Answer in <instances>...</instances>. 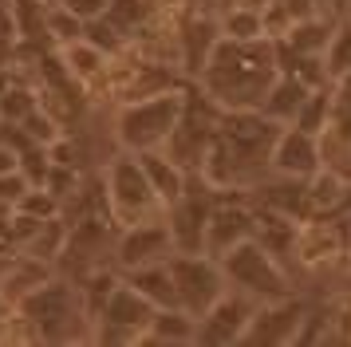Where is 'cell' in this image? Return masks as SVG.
I'll use <instances>...</instances> for the list:
<instances>
[{
    "mask_svg": "<svg viewBox=\"0 0 351 347\" xmlns=\"http://www.w3.org/2000/svg\"><path fill=\"white\" fill-rule=\"evenodd\" d=\"M99 202H103V213H107L119 229L166 213L162 202H158V193H154V186H150V178H146L143 166H138V158L127 154V150H114V158L103 162Z\"/></svg>",
    "mask_w": 351,
    "mask_h": 347,
    "instance_id": "cell-5",
    "label": "cell"
},
{
    "mask_svg": "<svg viewBox=\"0 0 351 347\" xmlns=\"http://www.w3.org/2000/svg\"><path fill=\"white\" fill-rule=\"evenodd\" d=\"M36 107H40V91L24 87V83H8L0 91V123H24Z\"/></svg>",
    "mask_w": 351,
    "mask_h": 347,
    "instance_id": "cell-25",
    "label": "cell"
},
{
    "mask_svg": "<svg viewBox=\"0 0 351 347\" xmlns=\"http://www.w3.org/2000/svg\"><path fill=\"white\" fill-rule=\"evenodd\" d=\"M276 71L280 63H276L272 36H256V40L221 36L206 56L202 71L193 75V87H202L221 110H256Z\"/></svg>",
    "mask_w": 351,
    "mask_h": 347,
    "instance_id": "cell-2",
    "label": "cell"
},
{
    "mask_svg": "<svg viewBox=\"0 0 351 347\" xmlns=\"http://www.w3.org/2000/svg\"><path fill=\"white\" fill-rule=\"evenodd\" d=\"M217 193H221V189H213L202 174H190L186 193H182L174 205H166L162 217L170 225L174 252H206V225H209V213H213Z\"/></svg>",
    "mask_w": 351,
    "mask_h": 347,
    "instance_id": "cell-10",
    "label": "cell"
},
{
    "mask_svg": "<svg viewBox=\"0 0 351 347\" xmlns=\"http://www.w3.org/2000/svg\"><path fill=\"white\" fill-rule=\"evenodd\" d=\"M143 344H197V320L182 308H154Z\"/></svg>",
    "mask_w": 351,
    "mask_h": 347,
    "instance_id": "cell-21",
    "label": "cell"
},
{
    "mask_svg": "<svg viewBox=\"0 0 351 347\" xmlns=\"http://www.w3.org/2000/svg\"><path fill=\"white\" fill-rule=\"evenodd\" d=\"M253 233H256V213H253L249 193H237V198L217 193L213 213H209V225H206V252L209 256H221L233 245L249 241Z\"/></svg>",
    "mask_w": 351,
    "mask_h": 347,
    "instance_id": "cell-15",
    "label": "cell"
},
{
    "mask_svg": "<svg viewBox=\"0 0 351 347\" xmlns=\"http://www.w3.org/2000/svg\"><path fill=\"white\" fill-rule=\"evenodd\" d=\"M186 103V87H170V91L146 95V99H127L114 107L111 119V139L119 150L127 154H143V150H162L178 126Z\"/></svg>",
    "mask_w": 351,
    "mask_h": 347,
    "instance_id": "cell-4",
    "label": "cell"
},
{
    "mask_svg": "<svg viewBox=\"0 0 351 347\" xmlns=\"http://www.w3.org/2000/svg\"><path fill=\"white\" fill-rule=\"evenodd\" d=\"M217 261H221L225 284H229L233 292H241V296L256 300V304H265V300H280V296H292V292H296V276H292V268H288L272 249H265L256 237L233 245V249L221 252Z\"/></svg>",
    "mask_w": 351,
    "mask_h": 347,
    "instance_id": "cell-6",
    "label": "cell"
},
{
    "mask_svg": "<svg viewBox=\"0 0 351 347\" xmlns=\"http://www.w3.org/2000/svg\"><path fill=\"white\" fill-rule=\"evenodd\" d=\"M304 312H308V304L296 292L292 296H280V300H265V304H256L253 320L245 324L241 344H253V347L296 344L300 339V328H304Z\"/></svg>",
    "mask_w": 351,
    "mask_h": 347,
    "instance_id": "cell-13",
    "label": "cell"
},
{
    "mask_svg": "<svg viewBox=\"0 0 351 347\" xmlns=\"http://www.w3.org/2000/svg\"><path fill=\"white\" fill-rule=\"evenodd\" d=\"M348 8H351V0H328V12L332 16H348Z\"/></svg>",
    "mask_w": 351,
    "mask_h": 347,
    "instance_id": "cell-29",
    "label": "cell"
},
{
    "mask_svg": "<svg viewBox=\"0 0 351 347\" xmlns=\"http://www.w3.org/2000/svg\"><path fill=\"white\" fill-rule=\"evenodd\" d=\"M111 60L114 56H107V51H103L99 44H91L87 36H75V40L60 44V63H64L67 79L80 83V87H95V83H103L107 71H111Z\"/></svg>",
    "mask_w": 351,
    "mask_h": 347,
    "instance_id": "cell-18",
    "label": "cell"
},
{
    "mask_svg": "<svg viewBox=\"0 0 351 347\" xmlns=\"http://www.w3.org/2000/svg\"><path fill=\"white\" fill-rule=\"evenodd\" d=\"M166 272L174 280V300L182 312H190L193 320L202 315L225 296V272H221V261L209 256V252H174L166 261Z\"/></svg>",
    "mask_w": 351,
    "mask_h": 347,
    "instance_id": "cell-9",
    "label": "cell"
},
{
    "mask_svg": "<svg viewBox=\"0 0 351 347\" xmlns=\"http://www.w3.org/2000/svg\"><path fill=\"white\" fill-rule=\"evenodd\" d=\"M16 312L24 315L36 339H48V344L91 339V312L71 276H44L16 300Z\"/></svg>",
    "mask_w": 351,
    "mask_h": 347,
    "instance_id": "cell-3",
    "label": "cell"
},
{
    "mask_svg": "<svg viewBox=\"0 0 351 347\" xmlns=\"http://www.w3.org/2000/svg\"><path fill=\"white\" fill-rule=\"evenodd\" d=\"M20 170V150H12L8 142H0V174Z\"/></svg>",
    "mask_w": 351,
    "mask_h": 347,
    "instance_id": "cell-27",
    "label": "cell"
},
{
    "mask_svg": "<svg viewBox=\"0 0 351 347\" xmlns=\"http://www.w3.org/2000/svg\"><path fill=\"white\" fill-rule=\"evenodd\" d=\"M348 256V237L343 225L328 217H304L296 221L292 233V249H288V265L304 268V272H328Z\"/></svg>",
    "mask_w": 351,
    "mask_h": 347,
    "instance_id": "cell-11",
    "label": "cell"
},
{
    "mask_svg": "<svg viewBox=\"0 0 351 347\" xmlns=\"http://www.w3.org/2000/svg\"><path fill=\"white\" fill-rule=\"evenodd\" d=\"M253 312H256V300L241 296L233 288H225V296L197 320V344H209V347L241 344L245 324L253 320Z\"/></svg>",
    "mask_w": 351,
    "mask_h": 347,
    "instance_id": "cell-16",
    "label": "cell"
},
{
    "mask_svg": "<svg viewBox=\"0 0 351 347\" xmlns=\"http://www.w3.org/2000/svg\"><path fill=\"white\" fill-rule=\"evenodd\" d=\"M12 312H16V304L0 292V331H4V324H8V315H12Z\"/></svg>",
    "mask_w": 351,
    "mask_h": 347,
    "instance_id": "cell-28",
    "label": "cell"
},
{
    "mask_svg": "<svg viewBox=\"0 0 351 347\" xmlns=\"http://www.w3.org/2000/svg\"><path fill=\"white\" fill-rule=\"evenodd\" d=\"M308 91H312V83H304L296 71H276V79L269 83V91H265L256 110L265 119H272L276 126H292L304 107V99H308Z\"/></svg>",
    "mask_w": 351,
    "mask_h": 347,
    "instance_id": "cell-19",
    "label": "cell"
},
{
    "mask_svg": "<svg viewBox=\"0 0 351 347\" xmlns=\"http://www.w3.org/2000/svg\"><path fill=\"white\" fill-rule=\"evenodd\" d=\"M217 32H221L225 40H256V36H265V12H256V8H221L217 12Z\"/></svg>",
    "mask_w": 351,
    "mask_h": 347,
    "instance_id": "cell-24",
    "label": "cell"
},
{
    "mask_svg": "<svg viewBox=\"0 0 351 347\" xmlns=\"http://www.w3.org/2000/svg\"><path fill=\"white\" fill-rule=\"evenodd\" d=\"M150 315H154V304L127 276H119L107 300L91 315V339L95 344H143Z\"/></svg>",
    "mask_w": 351,
    "mask_h": 347,
    "instance_id": "cell-8",
    "label": "cell"
},
{
    "mask_svg": "<svg viewBox=\"0 0 351 347\" xmlns=\"http://www.w3.org/2000/svg\"><path fill=\"white\" fill-rule=\"evenodd\" d=\"M28 174L24 170H12V174H0V205H8V209H16L20 198L28 193Z\"/></svg>",
    "mask_w": 351,
    "mask_h": 347,
    "instance_id": "cell-26",
    "label": "cell"
},
{
    "mask_svg": "<svg viewBox=\"0 0 351 347\" xmlns=\"http://www.w3.org/2000/svg\"><path fill=\"white\" fill-rule=\"evenodd\" d=\"M134 158H138L143 174L150 178V186H154V193H158L162 209L174 205L178 198L186 193V186H190V170H182L166 150H143V154H134Z\"/></svg>",
    "mask_w": 351,
    "mask_h": 347,
    "instance_id": "cell-20",
    "label": "cell"
},
{
    "mask_svg": "<svg viewBox=\"0 0 351 347\" xmlns=\"http://www.w3.org/2000/svg\"><path fill=\"white\" fill-rule=\"evenodd\" d=\"M324 71H328L332 83L351 75V16H339V20H335L332 40L324 47Z\"/></svg>",
    "mask_w": 351,
    "mask_h": 347,
    "instance_id": "cell-23",
    "label": "cell"
},
{
    "mask_svg": "<svg viewBox=\"0 0 351 347\" xmlns=\"http://www.w3.org/2000/svg\"><path fill=\"white\" fill-rule=\"evenodd\" d=\"M138 292H143L154 308H178L174 300V280H170V272H166V261L162 265H146V268H134V272H123Z\"/></svg>",
    "mask_w": 351,
    "mask_h": 347,
    "instance_id": "cell-22",
    "label": "cell"
},
{
    "mask_svg": "<svg viewBox=\"0 0 351 347\" xmlns=\"http://www.w3.org/2000/svg\"><path fill=\"white\" fill-rule=\"evenodd\" d=\"M174 256V237H170V225L166 217H150L138 221V225H123L114 233V252L111 265L119 272H134V268L146 265H162Z\"/></svg>",
    "mask_w": 351,
    "mask_h": 347,
    "instance_id": "cell-12",
    "label": "cell"
},
{
    "mask_svg": "<svg viewBox=\"0 0 351 347\" xmlns=\"http://www.w3.org/2000/svg\"><path fill=\"white\" fill-rule=\"evenodd\" d=\"M217 119H221V107H217L202 87L186 83V103H182L178 126H174V134H170V142H166L162 150L174 158L182 170L197 174L202 162H206L209 142H213V134H217Z\"/></svg>",
    "mask_w": 351,
    "mask_h": 347,
    "instance_id": "cell-7",
    "label": "cell"
},
{
    "mask_svg": "<svg viewBox=\"0 0 351 347\" xmlns=\"http://www.w3.org/2000/svg\"><path fill=\"white\" fill-rule=\"evenodd\" d=\"M319 166H324L319 134L304 130V126H280V134H276V142H272V174L308 182Z\"/></svg>",
    "mask_w": 351,
    "mask_h": 347,
    "instance_id": "cell-17",
    "label": "cell"
},
{
    "mask_svg": "<svg viewBox=\"0 0 351 347\" xmlns=\"http://www.w3.org/2000/svg\"><path fill=\"white\" fill-rule=\"evenodd\" d=\"M319 150H324V166L351 182V75L332 83V103H328V123L319 130Z\"/></svg>",
    "mask_w": 351,
    "mask_h": 347,
    "instance_id": "cell-14",
    "label": "cell"
},
{
    "mask_svg": "<svg viewBox=\"0 0 351 347\" xmlns=\"http://www.w3.org/2000/svg\"><path fill=\"white\" fill-rule=\"evenodd\" d=\"M280 126L261 110H221L217 134L209 142L202 178L221 193H249L272 174V142Z\"/></svg>",
    "mask_w": 351,
    "mask_h": 347,
    "instance_id": "cell-1",
    "label": "cell"
}]
</instances>
